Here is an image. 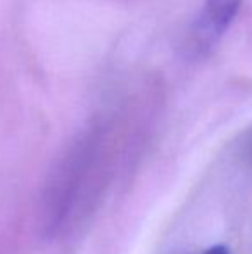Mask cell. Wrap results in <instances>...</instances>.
Returning a JSON list of instances; mask_svg holds the SVG:
<instances>
[{
	"label": "cell",
	"instance_id": "6da1fadb",
	"mask_svg": "<svg viewBox=\"0 0 252 254\" xmlns=\"http://www.w3.org/2000/svg\"><path fill=\"white\" fill-rule=\"evenodd\" d=\"M244 0H205L187 37V54L202 57L214 49L239 14Z\"/></svg>",
	"mask_w": 252,
	"mask_h": 254
},
{
	"label": "cell",
	"instance_id": "7a4b0ae2",
	"mask_svg": "<svg viewBox=\"0 0 252 254\" xmlns=\"http://www.w3.org/2000/svg\"><path fill=\"white\" fill-rule=\"evenodd\" d=\"M202 254H230L228 251V248L226 246H212V248H209V249H205Z\"/></svg>",
	"mask_w": 252,
	"mask_h": 254
}]
</instances>
